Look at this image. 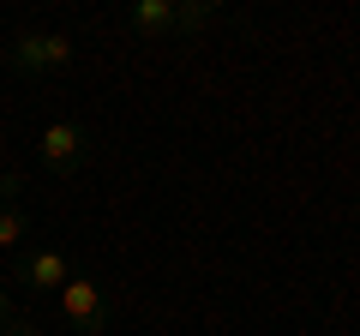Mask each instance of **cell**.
Wrapping results in <instances>:
<instances>
[{"mask_svg": "<svg viewBox=\"0 0 360 336\" xmlns=\"http://www.w3.org/2000/svg\"><path fill=\"white\" fill-rule=\"evenodd\" d=\"M127 25L139 30V37H150V42L174 37V0H132V6H127Z\"/></svg>", "mask_w": 360, "mask_h": 336, "instance_id": "5", "label": "cell"}, {"mask_svg": "<svg viewBox=\"0 0 360 336\" xmlns=\"http://www.w3.org/2000/svg\"><path fill=\"white\" fill-rule=\"evenodd\" d=\"M13 318H18V306H13V288H0V330H6Z\"/></svg>", "mask_w": 360, "mask_h": 336, "instance_id": "10", "label": "cell"}, {"mask_svg": "<svg viewBox=\"0 0 360 336\" xmlns=\"http://www.w3.org/2000/svg\"><path fill=\"white\" fill-rule=\"evenodd\" d=\"M0 336H42V330H37V324H30V318H25V312H18V318H13V324H6V330H0Z\"/></svg>", "mask_w": 360, "mask_h": 336, "instance_id": "9", "label": "cell"}, {"mask_svg": "<svg viewBox=\"0 0 360 336\" xmlns=\"http://www.w3.org/2000/svg\"><path fill=\"white\" fill-rule=\"evenodd\" d=\"M222 6L217 0H174V37H198L205 25H217Z\"/></svg>", "mask_w": 360, "mask_h": 336, "instance_id": "6", "label": "cell"}, {"mask_svg": "<svg viewBox=\"0 0 360 336\" xmlns=\"http://www.w3.org/2000/svg\"><path fill=\"white\" fill-rule=\"evenodd\" d=\"M66 283H72L66 252H54V246H25L18 252V288H30V295H60Z\"/></svg>", "mask_w": 360, "mask_h": 336, "instance_id": "4", "label": "cell"}, {"mask_svg": "<svg viewBox=\"0 0 360 336\" xmlns=\"http://www.w3.org/2000/svg\"><path fill=\"white\" fill-rule=\"evenodd\" d=\"M72 37H60V30H18L13 42H6V66L25 78H42V72H60V66H72Z\"/></svg>", "mask_w": 360, "mask_h": 336, "instance_id": "2", "label": "cell"}, {"mask_svg": "<svg viewBox=\"0 0 360 336\" xmlns=\"http://www.w3.org/2000/svg\"><path fill=\"white\" fill-rule=\"evenodd\" d=\"M18 193H25V174L6 168V174H0V205H18Z\"/></svg>", "mask_w": 360, "mask_h": 336, "instance_id": "8", "label": "cell"}, {"mask_svg": "<svg viewBox=\"0 0 360 336\" xmlns=\"http://www.w3.org/2000/svg\"><path fill=\"white\" fill-rule=\"evenodd\" d=\"M90 156H96V132H90L84 120H49V127L37 132V162L49 168V174H78Z\"/></svg>", "mask_w": 360, "mask_h": 336, "instance_id": "1", "label": "cell"}, {"mask_svg": "<svg viewBox=\"0 0 360 336\" xmlns=\"http://www.w3.org/2000/svg\"><path fill=\"white\" fill-rule=\"evenodd\" d=\"M30 240V217L18 205H0V252H25Z\"/></svg>", "mask_w": 360, "mask_h": 336, "instance_id": "7", "label": "cell"}, {"mask_svg": "<svg viewBox=\"0 0 360 336\" xmlns=\"http://www.w3.org/2000/svg\"><path fill=\"white\" fill-rule=\"evenodd\" d=\"M60 318L72 324L78 336H108V318H115V306H108V288H96L90 276L72 271V283L60 288Z\"/></svg>", "mask_w": 360, "mask_h": 336, "instance_id": "3", "label": "cell"}]
</instances>
